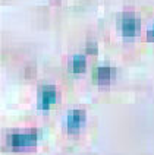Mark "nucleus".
<instances>
[{"instance_id": "obj_1", "label": "nucleus", "mask_w": 154, "mask_h": 155, "mask_svg": "<svg viewBox=\"0 0 154 155\" xmlns=\"http://www.w3.org/2000/svg\"><path fill=\"white\" fill-rule=\"evenodd\" d=\"M38 139V133L35 130L26 132V133H15L9 136V145L13 148H28L34 147Z\"/></svg>"}, {"instance_id": "obj_2", "label": "nucleus", "mask_w": 154, "mask_h": 155, "mask_svg": "<svg viewBox=\"0 0 154 155\" xmlns=\"http://www.w3.org/2000/svg\"><path fill=\"white\" fill-rule=\"evenodd\" d=\"M139 28V21L134 16V13H123L122 16V34L126 38L135 37Z\"/></svg>"}, {"instance_id": "obj_3", "label": "nucleus", "mask_w": 154, "mask_h": 155, "mask_svg": "<svg viewBox=\"0 0 154 155\" xmlns=\"http://www.w3.org/2000/svg\"><path fill=\"white\" fill-rule=\"evenodd\" d=\"M85 117L87 114L84 110H74L68 114V119H66V126H68V130L72 133V132H77V130L81 129V126L85 123Z\"/></svg>"}, {"instance_id": "obj_8", "label": "nucleus", "mask_w": 154, "mask_h": 155, "mask_svg": "<svg viewBox=\"0 0 154 155\" xmlns=\"http://www.w3.org/2000/svg\"><path fill=\"white\" fill-rule=\"evenodd\" d=\"M147 40H148L150 43H154V26L147 31Z\"/></svg>"}, {"instance_id": "obj_5", "label": "nucleus", "mask_w": 154, "mask_h": 155, "mask_svg": "<svg viewBox=\"0 0 154 155\" xmlns=\"http://www.w3.org/2000/svg\"><path fill=\"white\" fill-rule=\"evenodd\" d=\"M111 72L113 70L110 68H106V66H101V68H97L95 70L94 76L97 79V82L100 84V85H109V82H110V78H111Z\"/></svg>"}, {"instance_id": "obj_6", "label": "nucleus", "mask_w": 154, "mask_h": 155, "mask_svg": "<svg viewBox=\"0 0 154 155\" xmlns=\"http://www.w3.org/2000/svg\"><path fill=\"white\" fill-rule=\"evenodd\" d=\"M87 68V61H85V57L81 56V54H77L74 59H72V70L75 73H81L84 72Z\"/></svg>"}, {"instance_id": "obj_7", "label": "nucleus", "mask_w": 154, "mask_h": 155, "mask_svg": "<svg viewBox=\"0 0 154 155\" xmlns=\"http://www.w3.org/2000/svg\"><path fill=\"white\" fill-rule=\"evenodd\" d=\"M85 50H87V53H88V54H97V51H98V48H97V44L93 43V41L87 43Z\"/></svg>"}, {"instance_id": "obj_4", "label": "nucleus", "mask_w": 154, "mask_h": 155, "mask_svg": "<svg viewBox=\"0 0 154 155\" xmlns=\"http://www.w3.org/2000/svg\"><path fill=\"white\" fill-rule=\"evenodd\" d=\"M56 103V91L53 86H44L41 89V107L47 110L51 104Z\"/></svg>"}]
</instances>
